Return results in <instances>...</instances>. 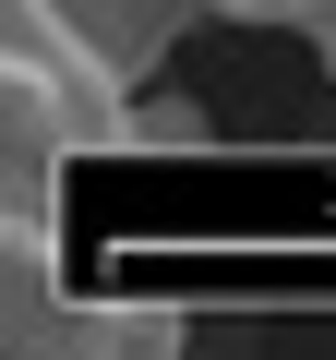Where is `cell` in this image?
I'll return each instance as SVG.
<instances>
[{"label": "cell", "mask_w": 336, "mask_h": 360, "mask_svg": "<svg viewBox=\"0 0 336 360\" xmlns=\"http://www.w3.org/2000/svg\"><path fill=\"white\" fill-rule=\"evenodd\" d=\"M205 13H217V25H312L324 0H205Z\"/></svg>", "instance_id": "obj_4"}, {"label": "cell", "mask_w": 336, "mask_h": 360, "mask_svg": "<svg viewBox=\"0 0 336 360\" xmlns=\"http://www.w3.org/2000/svg\"><path fill=\"white\" fill-rule=\"evenodd\" d=\"M181 336H193L181 300H37L0 324L13 360H168Z\"/></svg>", "instance_id": "obj_2"}, {"label": "cell", "mask_w": 336, "mask_h": 360, "mask_svg": "<svg viewBox=\"0 0 336 360\" xmlns=\"http://www.w3.org/2000/svg\"><path fill=\"white\" fill-rule=\"evenodd\" d=\"M49 13H60V25H84L132 84H156V72H168V49H181V25L205 13V0H49Z\"/></svg>", "instance_id": "obj_3"}, {"label": "cell", "mask_w": 336, "mask_h": 360, "mask_svg": "<svg viewBox=\"0 0 336 360\" xmlns=\"http://www.w3.org/2000/svg\"><path fill=\"white\" fill-rule=\"evenodd\" d=\"M96 156H144V84L49 0H0V217L60 229V180Z\"/></svg>", "instance_id": "obj_1"}, {"label": "cell", "mask_w": 336, "mask_h": 360, "mask_svg": "<svg viewBox=\"0 0 336 360\" xmlns=\"http://www.w3.org/2000/svg\"><path fill=\"white\" fill-rule=\"evenodd\" d=\"M300 37H312V60H324V72H336V0H324V13H312V25H300Z\"/></svg>", "instance_id": "obj_5"}]
</instances>
